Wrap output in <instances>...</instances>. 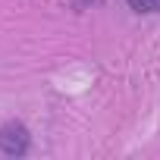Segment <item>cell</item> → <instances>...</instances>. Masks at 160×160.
Instances as JSON below:
<instances>
[{
    "mask_svg": "<svg viewBox=\"0 0 160 160\" xmlns=\"http://www.w3.org/2000/svg\"><path fill=\"white\" fill-rule=\"evenodd\" d=\"M0 154L3 157H28L32 154V132L22 119H7L0 122Z\"/></svg>",
    "mask_w": 160,
    "mask_h": 160,
    "instance_id": "6da1fadb",
    "label": "cell"
},
{
    "mask_svg": "<svg viewBox=\"0 0 160 160\" xmlns=\"http://www.w3.org/2000/svg\"><path fill=\"white\" fill-rule=\"evenodd\" d=\"M126 3H129L132 13H144V16L160 13V0H126Z\"/></svg>",
    "mask_w": 160,
    "mask_h": 160,
    "instance_id": "7a4b0ae2",
    "label": "cell"
}]
</instances>
